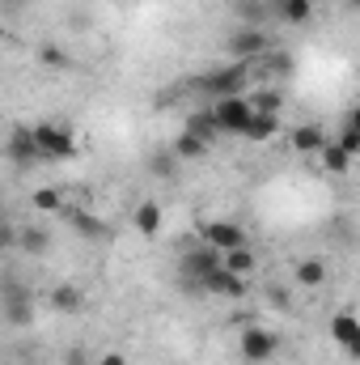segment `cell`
Here are the masks:
<instances>
[{"label": "cell", "mask_w": 360, "mask_h": 365, "mask_svg": "<svg viewBox=\"0 0 360 365\" xmlns=\"http://www.w3.org/2000/svg\"><path fill=\"white\" fill-rule=\"evenodd\" d=\"M331 340H335L348 357H356L360 353V319H356V310H339V314L331 319Z\"/></svg>", "instance_id": "7"}, {"label": "cell", "mask_w": 360, "mask_h": 365, "mask_svg": "<svg viewBox=\"0 0 360 365\" xmlns=\"http://www.w3.org/2000/svg\"><path fill=\"white\" fill-rule=\"evenodd\" d=\"M275 13H280V21H288V26H305V21L314 17V0H275Z\"/></svg>", "instance_id": "15"}, {"label": "cell", "mask_w": 360, "mask_h": 365, "mask_svg": "<svg viewBox=\"0 0 360 365\" xmlns=\"http://www.w3.org/2000/svg\"><path fill=\"white\" fill-rule=\"evenodd\" d=\"M4 319H9L13 327H30V323H34L30 293H26V289H17V280H9V284H4Z\"/></svg>", "instance_id": "9"}, {"label": "cell", "mask_w": 360, "mask_h": 365, "mask_svg": "<svg viewBox=\"0 0 360 365\" xmlns=\"http://www.w3.org/2000/svg\"><path fill=\"white\" fill-rule=\"evenodd\" d=\"M246 102H250V110H255V115H280V106H284L280 90H259L255 98H246Z\"/></svg>", "instance_id": "22"}, {"label": "cell", "mask_w": 360, "mask_h": 365, "mask_svg": "<svg viewBox=\"0 0 360 365\" xmlns=\"http://www.w3.org/2000/svg\"><path fill=\"white\" fill-rule=\"evenodd\" d=\"M275 349H280V340H275V331H268V327H259V323H250L246 331H242V357L246 361H271L275 357Z\"/></svg>", "instance_id": "5"}, {"label": "cell", "mask_w": 360, "mask_h": 365, "mask_svg": "<svg viewBox=\"0 0 360 365\" xmlns=\"http://www.w3.org/2000/svg\"><path fill=\"white\" fill-rule=\"evenodd\" d=\"M292 280L305 284V289H318V284H327V264H322V259H301L297 272H292Z\"/></svg>", "instance_id": "18"}, {"label": "cell", "mask_w": 360, "mask_h": 365, "mask_svg": "<svg viewBox=\"0 0 360 365\" xmlns=\"http://www.w3.org/2000/svg\"><path fill=\"white\" fill-rule=\"evenodd\" d=\"M250 102L246 98H216L212 102V110H208V119H212V128H216V136H242L246 132V123H250Z\"/></svg>", "instance_id": "2"}, {"label": "cell", "mask_w": 360, "mask_h": 365, "mask_svg": "<svg viewBox=\"0 0 360 365\" xmlns=\"http://www.w3.org/2000/svg\"><path fill=\"white\" fill-rule=\"evenodd\" d=\"M9 158H13L17 166H34V162H38L30 128H13V132H9Z\"/></svg>", "instance_id": "11"}, {"label": "cell", "mask_w": 360, "mask_h": 365, "mask_svg": "<svg viewBox=\"0 0 360 365\" xmlns=\"http://www.w3.org/2000/svg\"><path fill=\"white\" fill-rule=\"evenodd\" d=\"M327 140H331V136H327V132H322L318 123L292 128V149H297V153H305V158H314V153H318V149H322Z\"/></svg>", "instance_id": "12"}, {"label": "cell", "mask_w": 360, "mask_h": 365, "mask_svg": "<svg viewBox=\"0 0 360 365\" xmlns=\"http://www.w3.org/2000/svg\"><path fill=\"white\" fill-rule=\"evenodd\" d=\"M0 4H13V0H0Z\"/></svg>", "instance_id": "30"}, {"label": "cell", "mask_w": 360, "mask_h": 365, "mask_svg": "<svg viewBox=\"0 0 360 365\" xmlns=\"http://www.w3.org/2000/svg\"><path fill=\"white\" fill-rule=\"evenodd\" d=\"M97 365H127V357H123V353H102Z\"/></svg>", "instance_id": "28"}, {"label": "cell", "mask_w": 360, "mask_h": 365, "mask_svg": "<svg viewBox=\"0 0 360 365\" xmlns=\"http://www.w3.org/2000/svg\"><path fill=\"white\" fill-rule=\"evenodd\" d=\"M38 60H43L47 68H68V56H64V51H55V47H43V51H38Z\"/></svg>", "instance_id": "26"}, {"label": "cell", "mask_w": 360, "mask_h": 365, "mask_svg": "<svg viewBox=\"0 0 360 365\" xmlns=\"http://www.w3.org/2000/svg\"><path fill=\"white\" fill-rule=\"evenodd\" d=\"M60 217H64V221H68V225H73L77 234H90V238H106V230H102V225L93 221L85 208H60Z\"/></svg>", "instance_id": "16"}, {"label": "cell", "mask_w": 360, "mask_h": 365, "mask_svg": "<svg viewBox=\"0 0 360 365\" xmlns=\"http://www.w3.org/2000/svg\"><path fill=\"white\" fill-rule=\"evenodd\" d=\"M13 242H17V230L0 221V255H4V251H13Z\"/></svg>", "instance_id": "27"}, {"label": "cell", "mask_w": 360, "mask_h": 365, "mask_svg": "<svg viewBox=\"0 0 360 365\" xmlns=\"http://www.w3.org/2000/svg\"><path fill=\"white\" fill-rule=\"evenodd\" d=\"M30 136H34L38 162H73L77 158V132L64 119H38V123H30Z\"/></svg>", "instance_id": "1"}, {"label": "cell", "mask_w": 360, "mask_h": 365, "mask_svg": "<svg viewBox=\"0 0 360 365\" xmlns=\"http://www.w3.org/2000/svg\"><path fill=\"white\" fill-rule=\"evenodd\" d=\"M318 158H322V166H327L331 175H344V170L352 166V158H348V153H344V149H339L335 140H327V145L318 149Z\"/></svg>", "instance_id": "20"}, {"label": "cell", "mask_w": 360, "mask_h": 365, "mask_svg": "<svg viewBox=\"0 0 360 365\" xmlns=\"http://www.w3.org/2000/svg\"><path fill=\"white\" fill-rule=\"evenodd\" d=\"M162 217H166V212H162V204H157V200H140L132 221H136L140 238H157V234H162Z\"/></svg>", "instance_id": "10"}, {"label": "cell", "mask_w": 360, "mask_h": 365, "mask_svg": "<svg viewBox=\"0 0 360 365\" xmlns=\"http://www.w3.org/2000/svg\"><path fill=\"white\" fill-rule=\"evenodd\" d=\"M275 132H280V115H250L242 140H271Z\"/></svg>", "instance_id": "17"}, {"label": "cell", "mask_w": 360, "mask_h": 365, "mask_svg": "<svg viewBox=\"0 0 360 365\" xmlns=\"http://www.w3.org/2000/svg\"><path fill=\"white\" fill-rule=\"evenodd\" d=\"M30 204H34V212H51V217H55V212L64 208V195H60V187H38Z\"/></svg>", "instance_id": "21"}, {"label": "cell", "mask_w": 360, "mask_h": 365, "mask_svg": "<svg viewBox=\"0 0 360 365\" xmlns=\"http://www.w3.org/2000/svg\"><path fill=\"white\" fill-rule=\"evenodd\" d=\"M208 153V140H199V136H191V132H182L179 140H174V158L186 162V158H203Z\"/></svg>", "instance_id": "23"}, {"label": "cell", "mask_w": 360, "mask_h": 365, "mask_svg": "<svg viewBox=\"0 0 360 365\" xmlns=\"http://www.w3.org/2000/svg\"><path fill=\"white\" fill-rule=\"evenodd\" d=\"M182 132H191V136H199V140H212V136H216V128H212V119H208V110H203V115H191Z\"/></svg>", "instance_id": "25"}, {"label": "cell", "mask_w": 360, "mask_h": 365, "mask_svg": "<svg viewBox=\"0 0 360 365\" xmlns=\"http://www.w3.org/2000/svg\"><path fill=\"white\" fill-rule=\"evenodd\" d=\"M246 81H250V64L238 60V64H229V68H216V73L199 77V90L208 93L212 102H216V98H242Z\"/></svg>", "instance_id": "3"}, {"label": "cell", "mask_w": 360, "mask_h": 365, "mask_svg": "<svg viewBox=\"0 0 360 365\" xmlns=\"http://www.w3.org/2000/svg\"><path fill=\"white\" fill-rule=\"evenodd\" d=\"M229 47H233V56L246 64V60H263L271 51V38L259 30V26H250V30H238L233 38H229Z\"/></svg>", "instance_id": "8"}, {"label": "cell", "mask_w": 360, "mask_h": 365, "mask_svg": "<svg viewBox=\"0 0 360 365\" xmlns=\"http://www.w3.org/2000/svg\"><path fill=\"white\" fill-rule=\"evenodd\" d=\"M68 365H90V357H85V349H68Z\"/></svg>", "instance_id": "29"}, {"label": "cell", "mask_w": 360, "mask_h": 365, "mask_svg": "<svg viewBox=\"0 0 360 365\" xmlns=\"http://www.w3.org/2000/svg\"><path fill=\"white\" fill-rule=\"evenodd\" d=\"M221 259H225V268H229V272H238V276L255 272V255H250V247H242V251H225Z\"/></svg>", "instance_id": "24"}, {"label": "cell", "mask_w": 360, "mask_h": 365, "mask_svg": "<svg viewBox=\"0 0 360 365\" xmlns=\"http://www.w3.org/2000/svg\"><path fill=\"white\" fill-rule=\"evenodd\" d=\"M246 276H238V272H229L225 268V259H221V268L216 272H208V280L199 284V293H212V297H246Z\"/></svg>", "instance_id": "6"}, {"label": "cell", "mask_w": 360, "mask_h": 365, "mask_svg": "<svg viewBox=\"0 0 360 365\" xmlns=\"http://www.w3.org/2000/svg\"><path fill=\"white\" fill-rule=\"evenodd\" d=\"M51 306L60 310V314H77V310H85V293H81V284H55L51 289Z\"/></svg>", "instance_id": "13"}, {"label": "cell", "mask_w": 360, "mask_h": 365, "mask_svg": "<svg viewBox=\"0 0 360 365\" xmlns=\"http://www.w3.org/2000/svg\"><path fill=\"white\" fill-rule=\"evenodd\" d=\"M335 145H339L348 158H356V153H360V123H356V115H352V110L344 115V128H339V140H335Z\"/></svg>", "instance_id": "19"}, {"label": "cell", "mask_w": 360, "mask_h": 365, "mask_svg": "<svg viewBox=\"0 0 360 365\" xmlns=\"http://www.w3.org/2000/svg\"><path fill=\"white\" fill-rule=\"evenodd\" d=\"M203 247H212V251H242L246 247V230L238 225V221H203Z\"/></svg>", "instance_id": "4"}, {"label": "cell", "mask_w": 360, "mask_h": 365, "mask_svg": "<svg viewBox=\"0 0 360 365\" xmlns=\"http://www.w3.org/2000/svg\"><path fill=\"white\" fill-rule=\"evenodd\" d=\"M13 247H21L26 255H47V247H51V234H47L43 225H21Z\"/></svg>", "instance_id": "14"}]
</instances>
